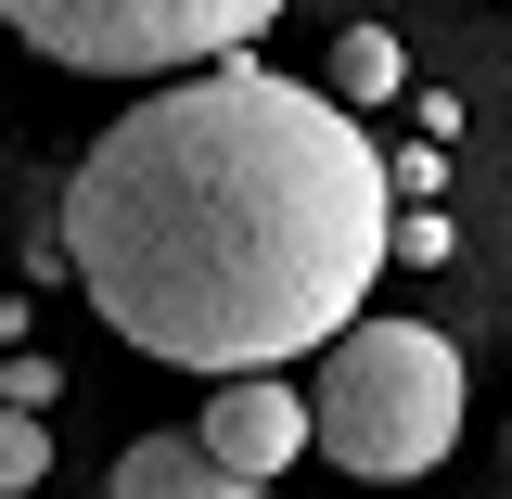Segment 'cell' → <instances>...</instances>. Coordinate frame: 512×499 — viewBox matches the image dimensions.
<instances>
[{
  "label": "cell",
  "instance_id": "cell-9",
  "mask_svg": "<svg viewBox=\"0 0 512 499\" xmlns=\"http://www.w3.org/2000/svg\"><path fill=\"white\" fill-rule=\"evenodd\" d=\"M384 180H397V205H436V192H448V141H410V154H384Z\"/></svg>",
  "mask_w": 512,
  "mask_h": 499
},
{
  "label": "cell",
  "instance_id": "cell-1",
  "mask_svg": "<svg viewBox=\"0 0 512 499\" xmlns=\"http://www.w3.org/2000/svg\"><path fill=\"white\" fill-rule=\"evenodd\" d=\"M384 231L397 180L359 116L269 64L154 77L64 180V269L103 333L218 384L320 359L384 282Z\"/></svg>",
  "mask_w": 512,
  "mask_h": 499
},
{
  "label": "cell",
  "instance_id": "cell-3",
  "mask_svg": "<svg viewBox=\"0 0 512 499\" xmlns=\"http://www.w3.org/2000/svg\"><path fill=\"white\" fill-rule=\"evenodd\" d=\"M0 26L77 77H154V64H231L282 26V0H0Z\"/></svg>",
  "mask_w": 512,
  "mask_h": 499
},
{
  "label": "cell",
  "instance_id": "cell-10",
  "mask_svg": "<svg viewBox=\"0 0 512 499\" xmlns=\"http://www.w3.org/2000/svg\"><path fill=\"white\" fill-rule=\"evenodd\" d=\"M0 397H13V410H52L64 372H52V359H0Z\"/></svg>",
  "mask_w": 512,
  "mask_h": 499
},
{
  "label": "cell",
  "instance_id": "cell-4",
  "mask_svg": "<svg viewBox=\"0 0 512 499\" xmlns=\"http://www.w3.org/2000/svg\"><path fill=\"white\" fill-rule=\"evenodd\" d=\"M192 436L218 448L231 474H256V487H269V474H295V448H320V436H308V397H295V384H269V372H231L218 397H205V423H192Z\"/></svg>",
  "mask_w": 512,
  "mask_h": 499
},
{
  "label": "cell",
  "instance_id": "cell-6",
  "mask_svg": "<svg viewBox=\"0 0 512 499\" xmlns=\"http://www.w3.org/2000/svg\"><path fill=\"white\" fill-rule=\"evenodd\" d=\"M384 90H397V39H384V26H346V39H333V103L359 116V103H384Z\"/></svg>",
  "mask_w": 512,
  "mask_h": 499
},
{
  "label": "cell",
  "instance_id": "cell-8",
  "mask_svg": "<svg viewBox=\"0 0 512 499\" xmlns=\"http://www.w3.org/2000/svg\"><path fill=\"white\" fill-rule=\"evenodd\" d=\"M461 256V231H448L436 205H397V231H384V269H448Z\"/></svg>",
  "mask_w": 512,
  "mask_h": 499
},
{
  "label": "cell",
  "instance_id": "cell-2",
  "mask_svg": "<svg viewBox=\"0 0 512 499\" xmlns=\"http://www.w3.org/2000/svg\"><path fill=\"white\" fill-rule=\"evenodd\" d=\"M308 436L359 487H410L461 448V346L423 320H346L308 372Z\"/></svg>",
  "mask_w": 512,
  "mask_h": 499
},
{
  "label": "cell",
  "instance_id": "cell-7",
  "mask_svg": "<svg viewBox=\"0 0 512 499\" xmlns=\"http://www.w3.org/2000/svg\"><path fill=\"white\" fill-rule=\"evenodd\" d=\"M39 461H52V423L0 397V499H26V487H39Z\"/></svg>",
  "mask_w": 512,
  "mask_h": 499
},
{
  "label": "cell",
  "instance_id": "cell-5",
  "mask_svg": "<svg viewBox=\"0 0 512 499\" xmlns=\"http://www.w3.org/2000/svg\"><path fill=\"white\" fill-rule=\"evenodd\" d=\"M103 499H269V487H256V474H231L205 436H141V448H116Z\"/></svg>",
  "mask_w": 512,
  "mask_h": 499
}]
</instances>
